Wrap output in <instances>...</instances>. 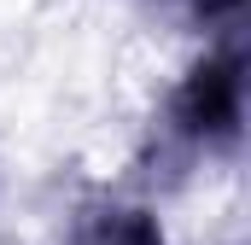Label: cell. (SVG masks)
<instances>
[{"instance_id": "3957f363", "label": "cell", "mask_w": 251, "mask_h": 245, "mask_svg": "<svg viewBox=\"0 0 251 245\" xmlns=\"http://www.w3.org/2000/svg\"><path fill=\"white\" fill-rule=\"evenodd\" d=\"M164 18H181L199 35H234L240 29V0H152Z\"/></svg>"}, {"instance_id": "7a4b0ae2", "label": "cell", "mask_w": 251, "mask_h": 245, "mask_svg": "<svg viewBox=\"0 0 251 245\" xmlns=\"http://www.w3.org/2000/svg\"><path fill=\"white\" fill-rule=\"evenodd\" d=\"M64 245H170L158 216L146 204H128V198H100L88 210L70 216Z\"/></svg>"}, {"instance_id": "6da1fadb", "label": "cell", "mask_w": 251, "mask_h": 245, "mask_svg": "<svg viewBox=\"0 0 251 245\" xmlns=\"http://www.w3.org/2000/svg\"><path fill=\"white\" fill-rule=\"evenodd\" d=\"M240 134H246V53L240 35H216L170 88L146 164H164V175H187L204 158H228Z\"/></svg>"}]
</instances>
